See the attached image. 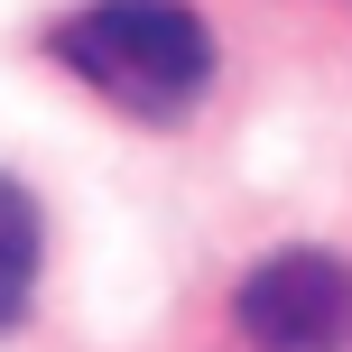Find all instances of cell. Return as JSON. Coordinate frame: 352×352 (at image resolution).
<instances>
[{
    "label": "cell",
    "instance_id": "2",
    "mask_svg": "<svg viewBox=\"0 0 352 352\" xmlns=\"http://www.w3.org/2000/svg\"><path fill=\"white\" fill-rule=\"evenodd\" d=\"M232 324L250 352H343L352 343V269L334 250H269L232 287Z\"/></svg>",
    "mask_w": 352,
    "mask_h": 352
},
{
    "label": "cell",
    "instance_id": "3",
    "mask_svg": "<svg viewBox=\"0 0 352 352\" xmlns=\"http://www.w3.org/2000/svg\"><path fill=\"white\" fill-rule=\"evenodd\" d=\"M28 297H37V195L0 176V334L28 316Z\"/></svg>",
    "mask_w": 352,
    "mask_h": 352
},
{
    "label": "cell",
    "instance_id": "1",
    "mask_svg": "<svg viewBox=\"0 0 352 352\" xmlns=\"http://www.w3.org/2000/svg\"><path fill=\"white\" fill-rule=\"evenodd\" d=\"M56 65L121 102L130 121H176L213 84V28L186 0H84L56 19Z\"/></svg>",
    "mask_w": 352,
    "mask_h": 352
}]
</instances>
